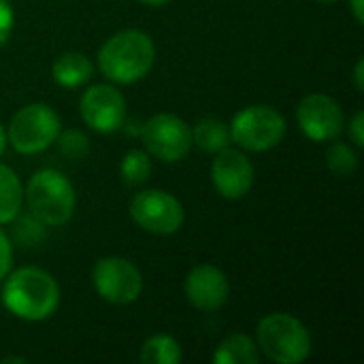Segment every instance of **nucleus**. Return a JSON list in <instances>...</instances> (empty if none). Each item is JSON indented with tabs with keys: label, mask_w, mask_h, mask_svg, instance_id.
<instances>
[{
	"label": "nucleus",
	"mask_w": 364,
	"mask_h": 364,
	"mask_svg": "<svg viewBox=\"0 0 364 364\" xmlns=\"http://www.w3.org/2000/svg\"><path fill=\"white\" fill-rule=\"evenodd\" d=\"M350 4H352V13H354V17H356V21L358 23H363L364 21V4L363 0H350Z\"/></svg>",
	"instance_id": "obj_26"
},
{
	"label": "nucleus",
	"mask_w": 364,
	"mask_h": 364,
	"mask_svg": "<svg viewBox=\"0 0 364 364\" xmlns=\"http://www.w3.org/2000/svg\"><path fill=\"white\" fill-rule=\"evenodd\" d=\"M13 264V252H11V243L6 239V235L0 230V282L6 277V273L11 271Z\"/></svg>",
	"instance_id": "obj_23"
},
{
	"label": "nucleus",
	"mask_w": 364,
	"mask_h": 364,
	"mask_svg": "<svg viewBox=\"0 0 364 364\" xmlns=\"http://www.w3.org/2000/svg\"><path fill=\"white\" fill-rule=\"evenodd\" d=\"M96 292L113 305H130L143 292V277L139 269L119 256L100 258L92 271Z\"/></svg>",
	"instance_id": "obj_7"
},
{
	"label": "nucleus",
	"mask_w": 364,
	"mask_h": 364,
	"mask_svg": "<svg viewBox=\"0 0 364 364\" xmlns=\"http://www.w3.org/2000/svg\"><path fill=\"white\" fill-rule=\"evenodd\" d=\"M15 23V15H13V6L9 0H0V45H4L11 36Z\"/></svg>",
	"instance_id": "obj_22"
},
{
	"label": "nucleus",
	"mask_w": 364,
	"mask_h": 364,
	"mask_svg": "<svg viewBox=\"0 0 364 364\" xmlns=\"http://www.w3.org/2000/svg\"><path fill=\"white\" fill-rule=\"evenodd\" d=\"M192 143H196L207 154H218L230 143V128L218 117H205L196 124L192 132Z\"/></svg>",
	"instance_id": "obj_17"
},
{
	"label": "nucleus",
	"mask_w": 364,
	"mask_h": 364,
	"mask_svg": "<svg viewBox=\"0 0 364 364\" xmlns=\"http://www.w3.org/2000/svg\"><path fill=\"white\" fill-rule=\"evenodd\" d=\"M156 58L154 41L141 30H124L113 34L98 51L100 73L115 83H134L143 79Z\"/></svg>",
	"instance_id": "obj_2"
},
{
	"label": "nucleus",
	"mask_w": 364,
	"mask_h": 364,
	"mask_svg": "<svg viewBox=\"0 0 364 364\" xmlns=\"http://www.w3.org/2000/svg\"><path fill=\"white\" fill-rule=\"evenodd\" d=\"M32 215L47 226H64L75 213V190L70 181L53 168L34 173L26 188Z\"/></svg>",
	"instance_id": "obj_4"
},
{
	"label": "nucleus",
	"mask_w": 364,
	"mask_h": 364,
	"mask_svg": "<svg viewBox=\"0 0 364 364\" xmlns=\"http://www.w3.org/2000/svg\"><path fill=\"white\" fill-rule=\"evenodd\" d=\"M130 215L136 226L154 235H173L183 224L181 203L162 190H145L130 203Z\"/></svg>",
	"instance_id": "obj_9"
},
{
	"label": "nucleus",
	"mask_w": 364,
	"mask_h": 364,
	"mask_svg": "<svg viewBox=\"0 0 364 364\" xmlns=\"http://www.w3.org/2000/svg\"><path fill=\"white\" fill-rule=\"evenodd\" d=\"M183 354L179 343L168 335H154L149 337L139 354V360L145 364H177L181 363Z\"/></svg>",
	"instance_id": "obj_18"
},
{
	"label": "nucleus",
	"mask_w": 364,
	"mask_h": 364,
	"mask_svg": "<svg viewBox=\"0 0 364 364\" xmlns=\"http://www.w3.org/2000/svg\"><path fill=\"white\" fill-rule=\"evenodd\" d=\"M81 117L96 132H115L124 126L126 100L113 85H92L81 98Z\"/></svg>",
	"instance_id": "obj_11"
},
{
	"label": "nucleus",
	"mask_w": 364,
	"mask_h": 364,
	"mask_svg": "<svg viewBox=\"0 0 364 364\" xmlns=\"http://www.w3.org/2000/svg\"><path fill=\"white\" fill-rule=\"evenodd\" d=\"M4 147H6V132H4V128H2V124H0V156H2V151H4Z\"/></svg>",
	"instance_id": "obj_27"
},
{
	"label": "nucleus",
	"mask_w": 364,
	"mask_h": 364,
	"mask_svg": "<svg viewBox=\"0 0 364 364\" xmlns=\"http://www.w3.org/2000/svg\"><path fill=\"white\" fill-rule=\"evenodd\" d=\"M326 164L335 175L348 177L356 171L358 166V156L356 151L346 145V143H333L326 151Z\"/></svg>",
	"instance_id": "obj_20"
},
{
	"label": "nucleus",
	"mask_w": 364,
	"mask_h": 364,
	"mask_svg": "<svg viewBox=\"0 0 364 364\" xmlns=\"http://www.w3.org/2000/svg\"><path fill=\"white\" fill-rule=\"evenodd\" d=\"M350 136H352V141L358 145V147H363L364 145V115L363 111H358L354 117H352V122H350Z\"/></svg>",
	"instance_id": "obj_24"
},
{
	"label": "nucleus",
	"mask_w": 364,
	"mask_h": 364,
	"mask_svg": "<svg viewBox=\"0 0 364 364\" xmlns=\"http://www.w3.org/2000/svg\"><path fill=\"white\" fill-rule=\"evenodd\" d=\"M2 303L15 318L28 322L47 320L60 305V288L47 271L26 267L6 279Z\"/></svg>",
	"instance_id": "obj_1"
},
{
	"label": "nucleus",
	"mask_w": 364,
	"mask_h": 364,
	"mask_svg": "<svg viewBox=\"0 0 364 364\" xmlns=\"http://www.w3.org/2000/svg\"><path fill=\"white\" fill-rule=\"evenodd\" d=\"M363 70H364V62L363 60H358V62H356V70H354V81H356V90H358V92H363L364 90Z\"/></svg>",
	"instance_id": "obj_25"
},
{
	"label": "nucleus",
	"mask_w": 364,
	"mask_h": 364,
	"mask_svg": "<svg viewBox=\"0 0 364 364\" xmlns=\"http://www.w3.org/2000/svg\"><path fill=\"white\" fill-rule=\"evenodd\" d=\"M296 119L307 139L324 143L341 134L346 117L341 105L326 94H309L296 109Z\"/></svg>",
	"instance_id": "obj_10"
},
{
	"label": "nucleus",
	"mask_w": 364,
	"mask_h": 364,
	"mask_svg": "<svg viewBox=\"0 0 364 364\" xmlns=\"http://www.w3.org/2000/svg\"><path fill=\"white\" fill-rule=\"evenodd\" d=\"M230 141L247 151H269L277 147L286 134L284 115L269 105L241 109L230 122Z\"/></svg>",
	"instance_id": "obj_5"
},
{
	"label": "nucleus",
	"mask_w": 364,
	"mask_h": 364,
	"mask_svg": "<svg viewBox=\"0 0 364 364\" xmlns=\"http://www.w3.org/2000/svg\"><path fill=\"white\" fill-rule=\"evenodd\" d=\"M258 348L277 364H299L311 354V335L290 314H271L258 324Z\"/></svg>",
	"instance_id": "obj_3"
},
{
	"label": "nucleus",
	"mask_w": 364,
	"mask_h": 364,
	"mask_svg": "<svg viewBox=\"0 0 364 364\" xmlns=\"http://www.w3.org/2000/svg\"><path fill=\"white\" fill-rule=\"evenodd\" d=\"M119 175L126 186H141L149 179L151 175V160L145 151L132 149L122 158L119 164Z\"/></svg>",
	"instance_id": "obj_19"
},
{
	"label": "nucleus",
	"mask_w": 364,
	"mask_h": 364,
	"mask_svg": "<svg viewBox=\"0 0 364 364\" xmlns=\"http://www.w3.org/2000/svg\"><path fill=\"white\" fill-rule=\"evenodd\" d=\"M258 360H260L258 346L247 335L226 337L213 354L215 364H256Z\"/></svg>",
	"instance_id": "obj_15"
},
{
	"label": "nucleus",
	"mask_w": 364,
	"mask_h": 364,
	"mask_svg": "<svg viewBox=\"0 0 364 364\" xmlns=\"http://www.w3.org/2000/svg\"><path fill=\"white\" fill-rule=\"evenodd\" d=\"M143 4H149V6H162V4H166V2H171V0H141Z\"/></svg>",
	"instance_id": "obj_28"
},
{
	"label": "nucleus",
	"mask_w": 364,
	"mask_h": 364,
	"mask_svg": "<svg viewBox=\"0 0 364 364\" xmlns=\"http://www.w3.org/2000/svg\"><path fill=\"white\" fill-rule=\"evenodd\" d=\"M322 2H337V0H322Z\"/></svg>",
	"instance_id": "obj_30"
},
{
	"label": "nucleus",
	"mask_w": 364,
	"mask_h": 364,
	"mask_svg": "<svg viewBox=\"0 0 364 364\" xmlns=\"http://www.w3.org/2000/svg\"><path fill=\"white\" fill-rule=\"evenodd\" d=\"M51 75H53V81L60 83L62 87H79L85 81H90V77L94 75V66L87 55L68 51V53H62L53 62Z\"/></svg>",
	"instance_id": "obj_14"
},
{
	"label": "nucleus",
	"mask_w": 364,
	"mask_h": 364,
	"mask_svg": "<svg viewBox=\"0 0 364 364\" xmlns=\"http://www.w3.org/2000/svg\"><path fill=\"white\" fill-rule=\"evenodd\" d=\"M230 286L226 275L213 264H198L186 277V296L200 311H215L228 301Z\"/></svg>",
	"instance_id": "obj_13"
},
{
	"label": "nucleus",
	"mask_w": 364,
	"mask_h": 364,
	"mask_svg": "<svg viewBox=\"0 0 364 364\" xmlns=\"http://www.w3.org/2000/svg\"><path fill=\"white\" fill-rule=\"evenodd\" d=\"M58 147H60V151L66 156V158H70V160H81L83 156H87V151H90V141H87V136L83 134V132H79V130H68V132H64V134H58Z\"/></svg>",
	"instance_id": "obj_21"
},
{
	"label": "nucleus",
	"mask_w": 364,
	"mask_h": 364,
	"mask_svg": "<svg viewBox=\"0 0 364 364\" xmlns=\"http://www.w3.org/2000/svg\"><path fill=\"white\" fill-rule=\"evenodd\" d=\"M2 363L6 364V363H21V364H26V358H4Z\"/></svg>",
	"instance_id": "obj_29"
},
{
	"label": "nucleus",
	"mask_w": 364,
	"mask_h": 364,
	"mask_svg": "<svg viewBox=\"0 0 364 364\" xmlns=\"http://www.w3.org/2000/svg\"><path fill=\"white\" fill-rule=\"evenodd\" d=\"M143 143L151 156L162 162H179L190 154L192 128L177 115L158 113L141 128Z\"/></svg>",
	"instance_id": "obj_8"
},
{
	"label": "nucleus",
	"mask_w": 364,
	"mask_h": 364,
	"mask_svg": "<svg viewBox=\"0 0 364 364\" xmlns=\"http://www.w3.org/2000/svg\"><path fill=\"white\" fill-rule=\"evenodd\" d=\"M23 203V190L19 177L6 164H0V224L13 222Z\"/></svg>",
	"instance_id": "obj_16"
},
{
	"label": "nucleus",
	"mask_w": 364,
	"mask_h": 364,
	"mask_svg": "<svg viewBox=\"0 0 364 364\" xmlns=\"http://www.w3.org/2000/svg\"><path fill=\"white\" fill-rule=\"evenodd\" d=\"M211 181L220 196L228 200H239L252 190L254 166L243 151L224 147L222 151H218V158L213 160Z\"/></svg>",
	"instance_id": "obj_12"
},
{
	"label": "nucleus",
	"mask_w": 364,
	"mask_h": 364,
	"mask_svg": "<svg viewBox=\"0 0 364 364\" xmlns=\"http://www.w3.org/2000/svg\"><path fill=\"white\" fill-rule=\"evenodd\" d=\"M60 128V117L51 107L32 102L13 115L9 126V143L19 154H38L55 143Z\"/></svg>",
	"instance_id": "obj_6"
}]
</instances>
